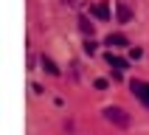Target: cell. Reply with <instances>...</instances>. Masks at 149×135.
I'll return each mask as SVG.
<instances>
[{"instance_id": "cell-1", "label": "cell", "mask_w": 149, "mask_h": 135, "mask_svg": "<svg viewBox=\"0 0 149 135\" xmlns=\"http://www.w3.org/2000/svg\"><path fill=\"white\" fill-rule=\"evenodd\" d=\"M104 118H107L110 124H116V127H130V116H127V110L121 107H104Z\"/></svg>"}, {"instance_id": "cell-2", "label": "cell", "mask_w": 149, "mask_h": 135, "mask_svg": "<svg viewBox=\"0 0 149 135\" xmlns=\"http://www.w3.org/2000/svg\"><path fill=\"white\" fill-rule=\"evenodd\" d=\"M130 90H132V96L141 101L143 107H149V82H141V79H135V82H130Z\"/></svg>"}, {"instance_id": "cell-3", "label": "cell", "mask_w": 149, "mask_h": 135, "mask_svg": "<svg viewBox=\"0 0 149 135\" xmlns=\"http://www.w3.org/2000/svg\"><path fill=\"white\" fill-rule=\"evenodd\" d=\"M104 45H110V48H127L130 42H127L124 34H110L107 40H104Z\"/></svg>"}, {"instance_id": "cell-4", "label": "cell", "mask_w": 149, "mask_h": 135, "mask_svg": "<svg viewBox=\"0 0 149 135\" xmlns=\"http://www.w3.org/2000/svg\"><path fill=\"white\" fill-rule=\"evenodd\" d=\"M116 14H118V23H130L132 20V8L127 3H116Z\"/></svg>"}, {"instance_id": "cell-5", "label": "cell", "mask_w": 149, "mask_h": 135, "mask_svg": "<svg viewBox=\"0 0 149 135\" xmlns=\"http://www.w3.org/2000/svg\"><path fill=\"white\" fill-rule=\"evenodd\" d=\"M107 62H110V68H116V70H121V73H124V70H127V65H130V62H127V59H121V56H116V54H113V51H110V54H107Z\"/></svg>"}, {"instance_id": "cell-6", "label": "cell", "mask_w": 149, "mask_h": 135, "mask_svg": "<svg viewBox=\"0 0 149 135\" xmlns=\"http://www.w3.org/2000/svg\"><path fill=\"white\" fill-rule=\"evenodd\" d=\"M90 14L99 17V20H110V6H107V3H96V6L90 8Z\"/></svg>"}, {"instance_id": "cell-7", "label": "cell", "mask_w": 149, "mask_h": 135, "mask_svg": "<svg viewBox=\"0 0 149 135\" xmlns=\"http://www.w3.org/2000/svg\"><path fill=\"white\" fill-rule=\"evenodd\" d=\"M40 62H42V70H48L51 76H59V73H62V70H59V68L54 65V59H48V56H42Z\"/></svg>"}, {"instance_id": "cell-8", "label": "cell", "mask_w": 149, "mask_h": 135, "mask_svg": "<svg viewBox=\"0 0 149 135\" xmlns=\"http://www.w3.org/2000/svg\"><path fill=\"white\" fill-rule=\"evenodd\" d=\"M79 28H82V34H84V37H87V40H90V37H93V23H87L84 17H82V20H79Z\"/></svg>"}, {"instance_id": "cell-9", "label": "cell", "mask_w": 149, "mask_h": 135, "mask_svg": "<svg viewBox=\"0 0 149 135\" xmlns=\"http://www.w3.org/2000/svg\"><path fill=\"white\" fill-rule=\"evenodd\" d=\"M84 54H90V56L96 54V42H93V37H90V40H84Z\"/></svg>"}, {"instance_id": "cell-10", "label": "cell", "mask_w": 149, "mask_h": 135, "mask_svg": "<svg viewBox=\"0 0 149 135\" xmlns=\"http://www.w3.org/2000/svg\"><path fill=\"white\" fill-rule=\"evenodd\" d=\"M130 56H132V59H141L143 51H141V48H132V51H130Z\"/></svg>"}]
</instances>
